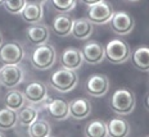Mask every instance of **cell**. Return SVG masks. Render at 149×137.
I'll return each mask as SVG.
<instances>
[{"mask_svg": "<svg viewBox=\"0 0 149 137\" xmlns=\"http://www.w3.org/2000/svg\"><path fill=\"white\" fill-rule=\"evenodd\" d=\"M109 107L112 111L118 114V116L131 114L136 107L135 94L130 89H126V87L117 89L111 96Z\"/></svg>", "mask_w": 149, "mask_h": 137, "instance_id": "6da1fadb", "label": "cell"}, {"mask_svg": "<svg viewBox=\"0 0 149 137\" xmlns=\"http://www.w3.org/2000/svg\"><path fill=\"white\" fill-rule=\"evenodd\" d=\"M77 82H79V76L76 71H71L63 67L53 72L50 76V86L55 91L62 94L72 91L77 86Z\"/></svg>", "mask_w": 149, "mask_h": 137, "instance_id": "7a4b0ae2", "label": "cell"}, {"mask_svg": "<svg viewBox=\"0 0 149 137\" xmlns=\"http://www.w3.org/2000/svg\"><path fill=\"white\" fill-rule=\"evenodd\" d=\"M105 59L112 64H122L131 57V49L129 44L122 39H112L104 46Z\"/></svg>", "mask_w": 149, "mask_h": 137, "instance_id": "3957f363", "label": "cell"}, {"mask_svg": "<svg viewBox=\"0 0 149 137\" xmlns=\"http://www.w3.org/2000/svg\"><path fill=\"white\" fill-rule=\"evenodd\" d=\"M55 60H57V53L54 46L49 42L36 46L31 54V64L39 71H46L52 68Z\"/></svg>", "mask_w": 149, "mask_h": 137, "instance_id": "277c9868", "label": "cell"}, {"mask_svg": "<svg viewBox=\"0 0 149 137\" xmlns=\"http://www.w3.org/2000/svg\"><path fill=\"white\" fill-rule=\"evenodd\" d=\"M24 71L19 64H4L0 68V85L14 89L23 82Z\"/></svg>", "mask_w": 149, "mask_h": 137, "instance_id": "5b68a950", "label": "cell"}, {"mask_svg": "<svg viewBox=\"0 0 149 137\" xmlns=\"http://www.w3.org/2000/svg\"><path fill=\"white\" fill-rule=\"evenodd\" d=\"M114 14V9L112 7L111 3L102 0L100 3L88 7V14L86 17L90 19L93 24H107L109 23L112 17Z\"/></svg>", "mask_w": 149, "mask_h": 137, "instance_id": "8992f818", "label": "cell"}, {"mask_svg": "<svg viewBox=\"0 0 149 137\" xmlns=\"http://www.w3.org/2000/svg\"><path fill=\"white\" fill-rule=\"evenodd\" d=\"M111 30L118 36H127L135 28V19L130 13L125 10L114 12L109 22Z\"/></svg>", "mask_w": 149, "mask_h": 137, "instance_id": "52a82bcc", "label": "cell"}, {"mask_svg": "<svg viewBox=\"0 0 149 137\" xmlns=\"http://www.w3.org/2000/svg\"><path fill=\"white\" fill-rule=\"evenodd\" d=\"M111 82L105 74L94 73L86 78L85 90L86 94H89L93 98H103L109 91Z\"/></svg>", "mask_w": 149, "mask_h": 137, "instance_id": "ba28073f", "label": "cell"}, {"mask_svg": "<svg viewBox=\"0 0 149 137\" xmlns=\"http://www.w3.org/2000/svg\"><path fill=\"white\" fill-rule=\"evenodd\" d=\"M23 58L24 49L17 41H9L0 48V60L4 64H19Z\"/></svg>", "mask_w": 149, "mask_h": 137, "instance_id": "9c48e42d", "label": "cell"}, {"mask_svg": "<svg viewBox=\"0 0 149 137\" xmlns=\"http://www.w3.org/2000/svg\"><path fill=\"white\" fill-rule=\"evenodd\" d=\"M84 62L88 64L97 65L100 64L105 59V51H104V45L97 40H90L82 46L81 49Z\"/></svg>", "mask_w": 149, "mask_h": 137, "instance_id": "30bf717a", "label": "cell"}, {"mask_svg": "<svg viewBox=\"0 0 149 137\" xmlns=\"http://www.w3.org/2000/svg\"><path fill=\"white\" fill-rule=\"evenodd\" d=\"M84 63V57H82V51L79 48H73V46H68L61 55V64L63 68L71 71H77L81 68V65Z\"/></svg>", "mask_w": 149, "mask_h": 137, "instance_id": "8fae6325", "label": "cell"}, {"mask_svg": "<svg viewBox=\"0 0 149 137\" xmlns=\"http://www.w3.org/2000/svg\"><path fill=\"white\" fill-rule=\"evenodd\" d=\"M23 95L26 98V100L31 102V104H41L45 100H48L46 86L42 82H39V81L30 82L24 89Z\"/></svg>", "mask_w": 149, "mask_h": 137, "instance_id": "7c38bea8", "label": "cell"}, {"mask_svg": "<svg viewBox=\"0 0 149 137\" xmlns=\"http://www.w3.org/2000/svg\"><path fill=\"white\" fill-rule=\"evenodd\" d=\"M21 17L30 24L40 23L44 18V1H27L21 12Z\"/></svg>", "mask_w": 149, "mask_h": 137, "instance_id": "4fadbf2b", "label": "cell"}, {"mask_svg": "<svg viewBox=\"0 0 149 137\" xmlns=\"http://www.w3.org/2000/svg\"><path fill=\"white\" fill-rule=\"evenodd\" d=\"M26 36L29 41L33 45H44V44H48L49 39H50V30L46 24L41 23V22L33 23L26 30Z\"/></svg>", "mask_w": 149, "mask_h": 137, "instance_id": "5bb4252c", "label": "cell"}, {"mask_svg": "<svg viewBox=\"0 0 149 137\" xmlns=\"http://www.w3.org/2000/svg\"><path fill=\"white\" fill-rule=\"evenodd\" d=\"M73 21L70 14L67 13H59L55 15L54 19L52 22V30L54 33L59 37H66L72 33V27H73Z\"/></svg>", "mask_w": 149, "mask_h": 137, "instance_id": "9a60e30c", "label": "cell"}, {"mask_svg": "<svg viewBox=\"0 0 149 137\" xmlns=\"http://www.w3.org/2000/svg\"><path fill=\"white\" fill-rule=\"evenodd\" d=\"M48 114L55 120H66L70 117V102L64 99H50L48 102Z\"/></svg>", "mask_w": 149, "mask_h": 137, "instance_id": "2e32d148", "label": "cell"}, {"mask_svg": "<svg viewBox=\"0 0 149 137\" xmlns=\"http://www.w3.org/2000/svg\"><path fill=\"white\" fill-rule=\"evenodd\" d=\"M91 113V102L86 98H76L70 101V116L77 120L88 118Z\"/></svg>", "mask_w": 149, "mask_h": 137, "instance_id": "e0dca14e", "label": "cell"}, {"mask_svg": "<svg viewBox=\"0 0 149 137\" xmlns=\"http://www.w3.org/2000/svg\"><path fill=\"white\" fill-rule=\"evenodd\" d=\"M94 32V24L90 22L88 17H81L76 18L73 21V27H72V35L74 39L80 40V41H85L89 40L90 36Z\"/></svg>", "mask_w": 149, "mask_h": 137, "instance_id": "ac0fdd59", "label": "cell"}, {"mask_svg": "<svg viewBox=\"0 0 149 137\" xmlns=\"http://www.w3.org/2000/svg\"><path fill=\"white\" fill-rule=\"evenodd\" d=\"M107 129H108V137H127L130 135V123L125 118L121 117H113L107 122Z\"/></svg>", "mask_w": 149, "mask_h": 137, "instance_id": "d6986e66", "label": "cell"}, {"mask_svg": "<svg viewBox=\"0 0 149 137\" xmlns=\"http://www.w3.org/2000/svg\"><path fill=\"white\" fill-rule=\"evenodd\" d=\"M131 62L136 69L149 72V46L140 45L131 51Z\"/></svg>", "mask_w": 149, "mask_h": 137, "instance_id": "ffe728a7", "label": "cell"}, {"mask_svg": "<svg viewBox=\"0 0 149 137\" xmlns=\"http://www.w3.org/2000/svg\"><path fill=\"white\" fill-rule=\"evenodd\" d=\"M27 135L29 137H48L52 135V126L44 118H37L27 127Z\"/></svg>", "mask_w": 149, "mask_h": 137, "instance_id": "44dd1931", "label": "cell"}, {"mask_svg": "<svg viewBox=\"0 0 149 137\" xmlns=\"http://www.w3.org/2000/svg\"><path fill=\"white\" fill-rule=\"evenodd\" d=\"M85 137H108L107 122L103 119H93L85 126Z\"/></svg>", "mask_w": 149, "mask_h": 137, "instance_id": "7402d4cb", "label": "cell"}, {"mask_svg": "<svg viewBox=\"0 0 149 137\" xmlns=\"http://www.w3.org/2000/svg\"><path fill=\"white\" fill-rule=\"evenodd\" d=\"M26 101L27 100L24 98L23 92L19 91V90H14V89H12L4 98L5 108H9L14 111H18L19 109H22L26 105Z\"/></svg>", "mask_w": 149, "mask_h": 137, "instance_id": "603a6c76", "label": "cell"}, {"mask_svg": "<svg viewBox=\"0 0 149 137\" xmlns=\"http://www.w3.org/2000/svg\"><path fill=\"white\" fill-rule=\"evenodd\" d=\"M18 123V113L9 108L0 109V129H12Z\"/></svg>", "mask_w": 149, "mask_h": 137, "instance_id": "cb8c5ba5", "label": "cell"}, {"mask_svg": "<svg viewBox=\"0 0 149 137\" xmlns=\"http://www.w3.org/2000/svg\"><path fill=\"white\" fill-rule=\"evenodd\" d=\"M17 113H18V123L26 127L32 124L39 118V110L33 105H24Z\"/></svg>", "mask_w": 149, "mask_h": 137, "instance_id": "d4e9b609", "label": "cell"}, {"mask_svg": "<svg viewBox=\"0 0 149 137\" xmlns=\"http://www.w3.org/2000/svg\"><path fill=\"white\" fill-rule=\"evenodd\" d=\"M52 9L58 13H70L77 5V0H45Z\"/></svg>", "mask_w": 149, "mask_h": 137, "instance_id": "484cf974", "label": "cell"}, {"mask_svg": "<svg viewBox=\"0 0 149 137\" xmlns=\"http://www.w3.org/2000/svg\"><path fill=\"white\" fill-rule=\"evenodd\" d=\"M27 0H4L3 5H4L5 10L10 14H21L23 7L26 5Z\"/></svg>", "mask_w": 149, "mask_h": 137, "instance_id": "4316f807", "label": "cell"}, {"mask_svg": "<svg viewBox=\"0 0 149 137\" xmlns=\"http://www.w3.org/2000/svg\"><path fill=\"white\" fill-rule=\"evenodd\" d=\"M80 1H81V3H82V4L88 5V7H91V5L97 4V3H100V1H102V0H80Z\"/></svg>", "mask_w": 149, "mask_h": 137, "instance_id": "83f0119b", "label": "cell"}, {"mask_svg": "<svg viewBox=\"0 0 149 137\" xmlns=\"http://www.w3.org/2000/svg\"><path fill=\"white\" fill-rule=\"evenodd\" d=\"M144 107H145V109L149 111V92L147 95H145V98H144Z\"/></svg>", "mask_w": 149, "mask_h": 137, "instance_id": "f1b7e54d", "label": "cell"}, {"mask_svg": "<svg viewBox=\"0 0 149 137\" xmlns=\"http://www.w3.org/2000/svg\"><path fill=\"white\" fill-rule=\"evenodd\" d=\"M1 45H3V36H1V33H0V48H1Z\"/></svg>", "mask_w": 149, "mask_h": 137, "instance_id": "f546056e", "label": "cell"}, {"mask_svg": "<svg viewBox=\"0 0 149 137\" xmlns=\"http://www.w3.org/2000/svg\"><path fill=\"white\" fill-rule=\"evenodd\" d=\"M0 137H7V136H5V133H3L1 131H0Z\"/></svg>", "mask_w": 149, "mask_h": 137, "instance_id": "4dcf8cb0", "label": "cell"}, {"mask_svg": "<svg viewBox=\"0 0 149 137\" xmlns=\"http://www.w3.org/2000/svg\"><path fill=\"white\" fill-rule=\"evenodd\" d=\"M3 3H4V0H0V5H3Z\"/></svg>", "mask_w": 149, "mask_h": 137, "instance_id": "1f68e13d", "label": "cell"}, {"mask_svg": "<svg viewBox=\"0 0 149 137\" xmlns=\"http://www.w3.org/2000/svg\"><path fill=\"white\" fill-rule=\"evenodd\" d=\"M127 1H139V0H127Z\"/></svg>", "mask_w": 149, "mask_h": 137, "instance_id": "d6a6232c", "label": "cell"}, {"mask_svg": "<svg viewBox=\"0 0 149 137\" xmlns=\"http://www.w3.org/2000/svg\"><path fill=\"white\" fill-rule=\"evenodd\" d=\"M48 137H54V136H52V135H50V136H48Z\"/></svg>", "mask_w": 149, "mask_h": 137, "instance_id": "836d02e7", "label": "cell"}, {"mask_svg": "<svg viewBox=\"0 0 149 137\" xmlns=\"http://www.w3.org/2000/svg\"><path fill=\"white\" fill-rule=\"evenodd\" d=\"M147 137H149V136H147Z\"/></svg>", "mask_w": 149, "mask_h": 137, "instance_id": "e575fe53", "label": "cell"}]
</instances>
